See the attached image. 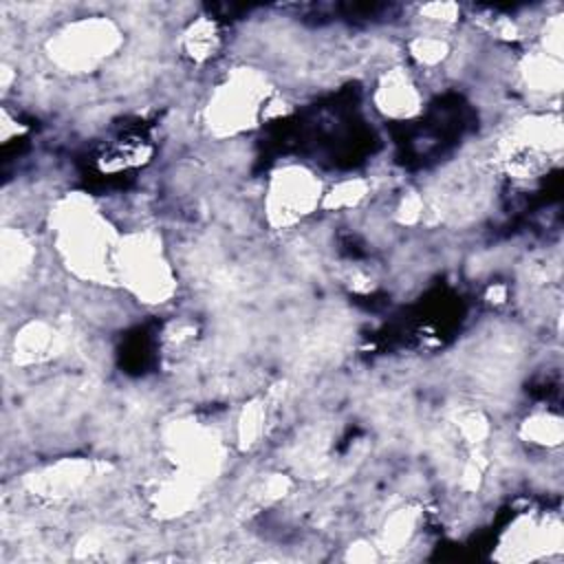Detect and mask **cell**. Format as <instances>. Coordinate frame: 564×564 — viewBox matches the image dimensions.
I'll return each instance as SVG.
<instances>
[{"instance_id": "obj_1", "label": "cell", "mask_w": 564, "mask_h": 564, "mask_svg": "<svg viewBox=\"0 0 564 564\" xmlns=\"http://www.w3.org/2000/svg\"><path fill=\"white\" fill-rule=\"evenodd\" d=\"M119 33L110 20H79L68 24L51 40V55L66 68H90L95 62L108 57L117 44Z\"/></svg>"}, {"instance_id": "obj_3", "label": "cell", "mask_w": 564, "mask_h": 564, "mask_svg": "<svg viewBox=\"0 0 564 564\" xmlns=\"http://www.w3.org/2000/svg\"><path fill=\"white\" fill-rule=\"evenodd\" d=\"M377 104L392 117H408L419 108V93L410 77L397 68L383 77L377 93Z\"/></svg>"}, {"instance_id": "obj_2", "label": "cell", "mask_w": 564, "mask_h": 564, "mask_svg": "<svg viewBox=\"0 0 564 564\" xmlns=\"http://www.w3.org/2000/svg\"><path fill=\"white\" fill-rule=\"evenodd\" d=\"M319 196V181L311 172L304 167H284L269 185L267 214L273 225L289 227L308 216L317 207Z\"/></svg>"}]
</instances>
